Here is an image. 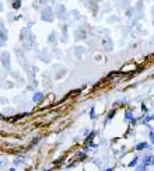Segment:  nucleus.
Instances as JSON below:
<instances>
[{
	"label": "nucleus",
	"instance_id": "1",
	"mask_svg": "<svg viewBox=\"0 0 154 171\" xmlns=\"http://www.w3.org/2000/svg\"><path fill=\"white\" fill-rule=\"evenodd\" d=\"M143 164H146V165H153L154 164V159H153V156H146L144 159H143Z\"/></svg>",
	"mask_w": 154,
	"mask_h": 171
},
{
	"label": "nucleus",
	"instance_id": "2",
	"mask_svg": "<svg viewBox=\"0 0 154 171\" xmlns=\"http://www.w3.org/2000/svg\"><path fill=\"white\" fill-rule=\"evenodd\" d=\"M148 145H147V142H142L140 145H137L136 146V150H143V149H148Z\"/></svg>",
	"mask_w": 154,
	"mask_h": 171
},
{
	"label": "nucleus",
	"instance_id": "3",
	"mask_svg": "<svg viewBox=\"0 0 154 171\" xmlns=\"http://www.w3.org/2000/svg\"><path fill=\"white\" fill-rule=\"evenodd\" d=\"M146 164H140L139 167H136V171H146Z\"/></svg>",
	"mask_w": 154,
	"mask_h": 171
},
{
	"label": "nucleus",
	"instance_id": "4",
	"mask_svg": "<svg viewBox=\"0 0 154 171\" xmlns=\"http://www.w3.org/2000/svg\"><path fill=\"white\" fill-rule=\"evenodd\" d=\"M137 157H135V159H133V160H132V161H130L129 163V167H135V165H136V164H137Z\"/></svg>",
	"mask_w": 154,
	"mask_h": 171
},
{
	"label": "nucleus",
	"instance_id": "5",
	"mask_svg": "<svg viewBox=\"0 0 154 171\" xmlns=\"http://www.w3.org/2000/svg\"><path fill=\"white\" fill-rule=\"evenodd\" d=\"M125 118H126V119H130V121H133V119H132V114H130V112H126Z\"/></svg>",
	"mask_w": 154,
	"mask_h": 171
},
{
	"label": "nucleus",
	"instance_id": "6",
	"mask_svg": "<svg viewBox=\"0 0 154 171\" xmlns=\"http://www.w3.org/2000/svg\"><path fill=\"white\" fill-rule=\"evenodd\" d=\"M150 139H151V143H154V132H150Z\"/></svg>",
	"mask_w": 154,
	"mask_h": 171
},
{
	"label": "nucleus",
	"instance_id": "7",
	"mask_svg": "<svg viewBox=\"0 0 154 171\" xmlns=\"http://www.w3.org/2000/svg\"><path fill=\"white\" fill-rule=\"evenodd\" d=\"M151 119H154V115H151V116H147L144 121H146V122H148V121H151Z\"/></svg>",
	"mask_w": 154,
	"mask_h": 171
},
{
	"label": "nucleus",
	"instance_id": "8",
	"mask_svg": "<svg viewBox=\"0 0 154 171\" xmlns=\"http://www.w3.org/2000/svg\"><path fill=\"white\" fill-rule=\"evenodd\" d=\"M105 171H112V168H106Z\"/></svg>",
	"mask_w": 154,
	"mask_h": 171
}]
</instances>
